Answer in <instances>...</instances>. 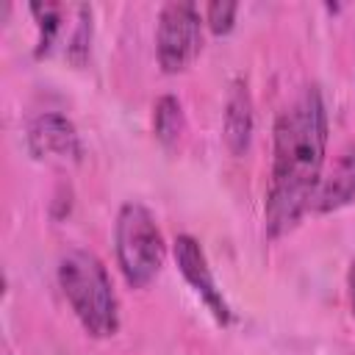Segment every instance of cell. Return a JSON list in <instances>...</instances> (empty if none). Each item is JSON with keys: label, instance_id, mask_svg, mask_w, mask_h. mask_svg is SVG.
Here are the masks:
<instances>
[{"label": "cell", "instance_id": "obj_12", "mask_svg": "<svg viewBox=\"0 0 355 355\" xmlns=\"http://www.w3.org/2000/svg\"><path fill=\"white\" fill-rule=\"evenodd\" d=\"M349 302H352V313H355V261L349 269Z\"/></svg>", "mask_w": 355, "mask_h": 355}, {"label": "cell", "instance_id": "obj_1", "mask_svg": "<svg viewBox=\"0 0 355 355\" xmlns=\"http://www.w3.org/2000/svg\"><path fill=\"white\" fill-rule=\"evenodd\" d=\"M327 153V111L322 92L305 86L277 116L266 191V236L280 239L313 205Z\"/></svg>", "mask_w": 355, "mask_h": 355}, {"label": "cell", "instance_id": "obj_4", "mask_svg": "<svg viewBox=\"0 0 355 355\" xmlns=\"http://www.w3.org/2000/svg\"><path fill=\"white\" fill-rule=\"evenodd\" d=\"M202 17L194 3H166L158 14L155 55L164 72L175 75L191 67L202 50Z\"/></svg>", "mask_w": 355, "mask_h": 355}, {"label": "cell", "instance_id": "obj_8", "mask_svg": "<svg viewBox=\"0 0 355 355\" xmlns=\"http://www.w3.org/2000/svg\"><path fill=\"white\" fill-rule=\"evenodd\" d=\"M355 200V141L338 155L333 169L322 178L319 191L313 197V208L319 214L338 211Z\"/></svg>", "mask_w": 355, "mask_h": 355}, {"label": "cell", "instance_id": "obj_11", "mask_svg": "<svg viewBox=\"0 0 355 355\" xmlns=\"http://www.w3.org/2000/svg\"><path fill=\"white\" fill-rule=\"evenodd\" d=\"M236 14H239V6L236 3H227V0H216V3H208L205 6V25L219 36V33H230L233 22H236Z\"/></svg>", "mask_w": 355, "mask_h": 355}, {"label": "cell", "instance_id": "obj_2", "mask_svg": "<svg viewBox=\"0 0 355 355\" xmlns=\"http://www.w3.org/2000/svg\"><path fill=\"white\" fill-rule=\"evenodd\" d=\"M58 286L78 316L80 327L94 338H111L119 330V300L108 269L89 250H69L58 261Z\"/></svg>", "mask_w": 355, "mask_h": 355}, {"label": "cell", "instance_id": "obj_10", "mask_svg": "<svg viewBox=\"0 0 355 355\" xmlns=\"http://www.w3.org/2000/svg\"><path fill=\"white\" fill-rule=\"evenodd\" d=\"M153 133L164 147H178L186 133V114L178 97L164 94L153 108Z\"/></svg>", "mask_w": 355, "mask_h": 355}, {"label": "cell", "instance_id": "obj_3", "mask_svg": "<svg viewBox=\"0 0 355 355\" xmlns=\"http://www.w3.org/2000/svg\"><path fill=\"white\" fill-rule=\"evenodd\" d=\"M114 244L116 263L128 286L144 288L158 277L166 258V244L155 216L141 202H125L119 208L114 225Z\"/></svg>", "mask_w": 355, "mask_h": 355}, {"label": "cell", "instance_id": "obj_5", "mask_svg": "<svg viewBox=\"0 0 355 355\" xmlns=\"http://www.w3.org/2000/svg\"><path fill=\"white\" fill-rule=\"evenodd\" d=\"M175 261H178V269L183 275V280L191 286V291L202 300V305L211 311V316L219 322V324H230L233 319V311L222 294V288L216 286L214 280V272L208 266V258H205V250L202 244L189 236V233H180L175 239Z\"/></svg>", "mask_w": 355, "mask_h": 355}, {"label": "cell", "instance_id": "obj_9", "mask_svg": "<svg viewBox=\"0 0 355 355\" xmlns=\"http://www.w3.org/2000/svg\"><path fill=\"white\" fill-rule=\"evenodd\" d=\"M31 14L36 19V55H50L53 47L64 39V22L69 19V6L61 3H31Z\"/></svg>", "mask_w": 355, "mask_h": 355}, {"label": "cell", "instance_id": "obj_7", "mask_svg": "<svg viewBox=\"0 0 355 355\" xmlns=\"http://www.w3.org/2000/svg\"><path fill=\"white\" fill-rule=\"evenodd\" d=\"M252 128H255V114H252L250 89L244 80H233L227 100H225V119H222L225 144L233 155L247 153V147L252 141Z\"/></svg>", "mask_w": 355, "mask_h": 355}, {"label": "cell", "instance_id": "obj_6", "mask_svg": "<svg viewBox=\"0 0 355 355\" xmlns=\"http://www.w3.org/2000/svg\"><path fill=\"white\" fill-rule=\"evenodd\" d=\"M28 147L36 158L47 161H80L83 155V144L75 125L55 111L39 114L28 125Z\"/></svg>", "mask_w": 355, "mask_h": 355}]
</instances>
